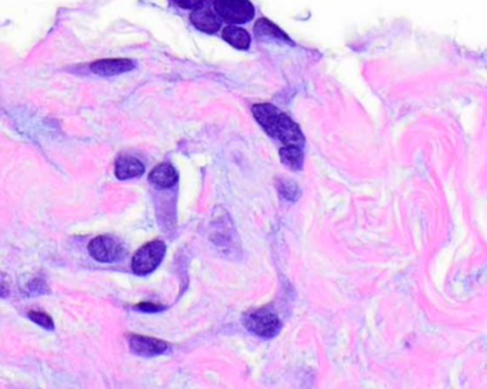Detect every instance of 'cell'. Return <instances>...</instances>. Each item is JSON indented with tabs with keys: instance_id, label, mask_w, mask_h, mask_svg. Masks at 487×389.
Listing matches in <instances>:
<instances>
[{
	"instance_id": "obj_1",
	"label": "cell",
	"mask_w": 487,
	"mask_h": 389,
	"mask_svg": "<svg viewBox=\"0 0 487 389\" xmlns=\"http://www.w3.org/2000/svg\"><path fill=\"white\" fill-rule=\"evenodd\" d=\"M252 113L263 130L273 138L279 140L283 146L304 147V135L300 127L283 112L269 103L255 104Z\"/></svg>"
},
{
	"instance_id": "obj_2",
	"label": "cell",
	"mask_w": 487,
	"mask_h": 389,
	"mask_svg": "<svg viewBox=\"0 0 487 389\" xmlns=\"http://www.w3.org/2000/svg\"><path fill=\"white\" fill-rule=\"evenodd\" d=\"M213 12L230 24L248 23L255 16V6L249 0H211Z\"/></svg>"
},
{
	"instance_id": "obj_3",
	"label": "cell",
	"mask_w": 487,
	"mask_h": 389,
	"mask_svg": "<svg viewBox=\"0 0 487 389\" xmlns=\"http://www.w3.org/2000/svg\"><path fill=\"white\" fill-rule=\"evenodd\" d=\"M245 327L262 338H273L281 330V320L269 308H260L249 312L243 318Z\"/></svg>"
},
{
	"instance_id": "obj_4",
	"label": "cell",
	"mask_w": 487,
	"mask_h": 389,
	"mask_svg": "<svg viewBox=\"0 0 487 389\" xmlns=\"http://www.w3.org/2000/svg\"><path fill=\"white\" fill-rule=\"evenodd\" d=\"M166 253V245L160 240H155L139 250L132 260V270L139 275L153 272L162 263Z\"/></svg>"
},
{
	"instance_id": "obj_5",
	"label": "cell",
	"mask_w": 487,
	"mask_h": 389,
	"mask_svg": "<svg viewBox=\"0 0 487 389\" xmlns=\"http://www.w3.org/2000/svg\"><path fill=\"white\" fill-rule=\"evenodd\" d=\"M89 253L94 260L100 263H113L123 258L125 249L122 242H119L116 238L100 235L90 241Z\"/></svg>"
},
{
	"instance_id": "obj_6",
	"label": "cell",
	"mask_w": 487,
	"mask_h": 389,
	"mask_svg": "<svg viewBox=\"0 0 487 389\" xmlns=\"http://www.w3.org/2000/svg\"><path fill=\"white\" fill-rule=\"evenodd\" d=\"M129 345L134 353L143 357L159 355V353H163L169 348V345L164 341L143 335H130Z\"/></svg>"
},
{
	"instance_id": "obj_7",
	"label": "cell",
	"mask_w": 487,
	"mask_h": 389,
	"mask_svg": "<svg viewBox=\"0 0 487 389\" xmlns=\"http://www.w3.org/2000/svg\"><path fill=\"white\" fill-rule=\"evenodd\" d=\"M190 22L196 29L209 34L216 33L222 24L220 17L212 9L204 6L193 10V13L190 15Z\"/></svg>"
},
{
	"instance_id": "obj_8",
	"label": "cell",
	"mask_w": 487,
	"mask_h": 389,
	"mask_svg": "<svg viewBox=\"0 0 487 389\" xmlns=\"http://www.w3.org/2000/svg\"><path fill=\"white\" fill-rule=\"evenodd\" d=\"M134 67L132 60L127 59H108L99 60L92 64V72L99 76H115L129 72Z\"/></svg>"
},
{
	"instance_id": "obj_9",
	"label": "cell",
	"mask_w": 487,
	"mask_h": 389,
	"mask_svg": "<svg viewBox=\"0 0 487 389\" xmlns=\"http://www.w3.org/2000/svg\"><path fill=\"white\" fill-rule=\"evenodd\" d=\"M178 171L170 164H159L149 175V182L159 189H170L178 183Z\"/></svg>"
},
{
	"instance_id": "obj_10",
	"label": "cell",
	"mask_w": 487,
	"mask_h": 389,
	"mask_svg": "<svg viewBox=\"0 0 487 389\" xmlns=\"http://www.w3.org/2000/svg\"><path fill=\"white\" fill-rule=\"evenodd\" d=\"M145 166L134 157H119L115 166V174L119 180H129L142 175Z\"/></svg>"
},
{
	"instance_id": "obj_11",
	"label": "cell",
	"mask_w": 487,
	"mask_h": 389,
	"mask_svg": "<svg viewBox=\"0 0 487 389\" xmlns=\"http://www.w3.org/2000/svg\"><path fill=\"white\" fill-rule=\"evenodd\" d=\"M222 38L229 43L232 45L233 47L236 49H240V50H246L249 46H250V34L248 30H245L243 27H239V26H234V24H230L227 27L223 29L222 31Z\"/></svg>"
},
{
	"instance_id": "obj_12",
	"label": "cell",
	"mask_w": 487,
	"mask_h": 389,
	"mask_svg": "<svg viewBox=\"0 0 487 389\" xmlns=\"http://www.w3.org/2000/svg\"><path fill=\"white\" fill-rule=\"evenodd\" d=\"M281 160L283 164L290 167L292 170H302L303 167V149L296 146H283L279 152Z\"/></svg>"
},
{
	"instance_id": "obj_13",
	"label": "cell",
	"mask_w": 487,
	"mask_h": 389,
	"mask_svg": "<svg viewBox=\"0 0 487 389\" xmlns=\"http://www.w3.org/2000/svg\"><path fill=\"white\" fill-rule=\"evenodd\" d=\"M255 33L257 34V36H269V34H270V36L289 41L286 34H285L279 27H277L274 23L269 22L267 19H260V20L256 23V26H255Z\"/></svg>"
},
{
	"instance_id": "obj_14",
	"label": "cell",
	"mask_w": 487,
	"mask_h": 389,
	"mask_svg": "<svg viewBox=\"0 0 487 389\" xmlns=\"http://www.w3.org/2000/svg\"><path fill=\"white\" fill-rule=\"evenodd\" d=\"M277 186H279V191H281V194H282L285 198H288V200H290V201L297 200L300 191H299L297 186H296L293 182H290V180H282V182H279V184H277Z\"/></svg>"
},
{
	"instance_id": "obj_15",
	"label": "cell",
	"mask_w": 487,
	"mask_h": 389,
	"mask_svg": "<svg viewBox=\"0 0 487 389\" xmlns=\"http://www.w3.org/2000/svg\"><path fill=\"white\" fill-rule=\"evenodd\" d=\"M29 318L33 323L39 324L41 327H43L46 330H53L55 328V324L52 321V318L48 314H45V312H34V311H31V312H29Z\"/></svg>"
},
{
	"instance_id": "obj_16",
	"label": "cell",
	"mask_w": 487,
	"mask_h": 389,
	"mask_svg": "<svg viewBox=\"0 0 487 389\" xmlns=\"http://www.w3.org/2000/svg\"><path fill=\"white\" fill-rule=\"evenodd\" d=\"M171 2H175V5H178L179 8L188 10H196L203 6V0H171Z\"/></svg>"
},
{
	"instance_id": "obj_17",
	"label": "cell",
	"mask_w": 487,
	"mask_h": 389,
	"mask_svg": "<svg viewBox=\"0 0 487 389\" xmlns=\"http://www.w3.org/2000/svg\"><path fill=\"white\" fill-rule=\"evenodd\" d=\"M136 308H137V309H141V311H146V312H157V311L163 309V307H160V305H155V304H149V302H142V304H139Z\"/></svg>"
},
{
	"instance_id": "obj_18",
	"label": "cell",
	"mask_w": 487,
	"mask_h": 389,
	"mask_svg": "<svg viewBox=\"0 0 487 389\" xmlns=\"http://www.w3.org/2000/svg\"><path fill=\"white\" fill-rule=\"evenodd\" d=\"M9 294V288L5 282L0 281V297H6Z\"/></svg>"
}]
</instances>
